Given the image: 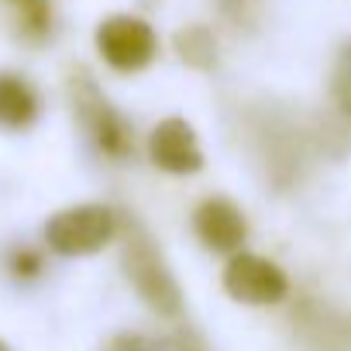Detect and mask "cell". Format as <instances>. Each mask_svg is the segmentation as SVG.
I'll list each match as a JSON object with an SVG mask.
<instances>
[{
    "mask_svg": "<svg viewBox=\"0 0 351 351\" xmlns=\"http://www.w3.org/2000/svg\"><path fill=\"white\" fill-rule=\"evenodd\" d=\"M11 272L21 276V279L38 276V272H42V258H38V252H32V248H18V252L11 255Z\"/></svg>",
    "mask_w": 351,
    "mask_h": 351,
    "instance_id": "cell-12",
    "label": "cell"
},
{
    "mask_svg": "<svg viewBox=\"0 0 351 351\" xmlns=\"http://www.w3.org/2000/svg\"><path fill=\"white\" fill-rule=\"evenodd\" d=\"M193 231L210 252H238L248 238L245 214L228 197H207L193 214Z\"/></svg>",
    "mask_w": 351,
    "mask_h": 351,
    "instance_id": "cell-7",
    "label": "cell"
},
{
    "mask_svg": "<svg viewBox=\"0 0 351 351\" xmlns=\"http://www.w3.org/2000/svg\"><path fill=\"white\" fill-rule=\"evenodd\" d=\"M97 52L117 73H141L158 56V38L148 21L134 14H110L97 28Z\"/></svg>",
    "mask_w": 351,
    "mask_h": 351,
    "instance_id": "cell-4",
    "label": "cell"
},
{
    "mask_svg": "<svg viewBox=\"0 0 351 351\" xmlns=\"http://www.w3.org/2000/svg\"><path fill=\"white\" fill-rule=\"evenodd\" d=\"M176 52H180L183 62H190L197 69H207L217 59V42L204 25H190V28H183L180 35H176Z\"/></svg>",
    "mask_w": 351,
    "mask_h": 351,
    "instance_id": "cell-10",
    "label": "cell"
},
{
    "mask_svg": "<svg viewBox=\"0 0 351 351\" xmlns=\"http://www.w3.org/2000/svg\"><path fill=\"white\" fill-rule=\"evenodd\" d=\"M42 114V97L35 83L14 69H0V128L28 131Z\"/></svg>",
    "mask_w": 351,
    "mask_h": 351,
    "instance_id": "cell-8",
    "label": "cell"
},
{
    "mask_svg": "<svg viewBox=\"0 0 351 351\" xmlns=\"http://www.w3.org/2000/svg\"><path fill=\"white\" fill-rule=\"evenodd\" d=\"M69 97H73L76 117H80L83 131L93 138V145L110 158H128L131 155V128L114 110V104L100 93V86L93 83L90 73L76 69L69 76Z\"/></svg>",
    "mask_w": 351,
    "mask_h": 351,
    "instance_id": "cell-3",
    "label": "cell"
},
{
    "mask_svg": "<svg viewBox=\"0 0 351 351\" xmlns=\"http://www.w3.org/2000/svg\"><path fill=\"white\" fill-rule=\"evenodd\" d=\"M104 351H152V348H148V344H145L138 334H117V337H114V341H110Z\"/></svg>",
    "mask_w": 351,
    "mask_h": 351,
    "instance_id": "cell-13",
    "label": "cell"
},
{
    "mask_svg": "<svg viewBox=\"0 0 351 351\" xmlns=\"http://www.w3.org/2000/svg\"><path fill=\"white\" fill-rule=\"evenodd\" d=\"M14 28L28 38V42H42L52 28V0H4Z\"/></svg>",
    "mask_w": 351,
    "mask_h": 351,
    "instance_id": "cell-9",
    "label": "cell"
},
{
    "mask_svg": "<svg viewBox=\"0 0 351 351\" xmlns=\"http://www.w3.org/2000/svg\"><path fill=\"white\" fill-rule=\"evenodd\" d=\"M117 224L121 221L107 204H76L45 221V241L52 252L80 258L110 245L117 234Z\"/></svg>",
    "mask_w": 351,
    "mask_h": 351,
    "instance_id": "cell-2",
    "label": "cell"
},
{
    "mask_svg": "<svg viewBox=\"0 0 351 351\" xmlns=\"http://www.w3.org/2000/svg\"><path fill=\"white\" fill-rule=\"evenodd\" d=\"M0 351H11V348H8V344H4V341H0Z\"/></svg>",
    "mask_w": 351,
    "mask_h": 351,
    "instance_id": "cell-14",
    "label": "cell"
},
{
    "mask_svg": "<svg viewBox=\"0 0 351 351\" xmlns=\"http://www.w3.org/2000/svg\"><path fill=\"white\" fill-rule=\"evenodd\" d=\"M224 289L228 296H234L238 303H252V306H269L279 303L289 289L286 272L252 252H234L228 269H224Z\"/></svg>",
    "mask_w": 351,
    "mask_h": 351,
    "instance_id": "cell-5",
    "label": "cell"
},
{
    "mask_svg": "<svg viewBox=\"0 0 351 351\" xmlns=\"http://www.w3.org/2000/svg\"><path fill=\"white\" fill-rule=\"evenodd\" d=\"M327 93H330L334 114H337L344 124H351V42H348V45L337 52V59H334Z\"/></svg>",
    "mask_w": 351,
    "mask_h": 351,
    "instance_id": "cell-11",
    "label": "cell"
},
{
    "mask_svg": "<svg viewBox=\"0 0 351 351\" xmlns=\"http://www.w3.org/2000/svg\"><path fill=\"white\" fill-rule=\"evenodd\" d=\"M124 272H128L134 293L145 300V306L155 310L158 317H176L183 310L180 282H176V276L169 272L158 245L134 221L124 228Z\"/></svg>",
    "mask_w": 351,
    "mask_h": 351,
    "instance_id": "cell-1",
    "label": "cell"
},
{
    "mask_svg": "<svg viewBox=\"0 0 351 351\" xmlns=\"http://www.w3.org/2000/svg\"><path fill=\"white\" fill-rule=\"evenodd\" d=\"M148 155L162 172L172 176H193L204 169V148L193 124H186L183 117H165L155 124V131L148 134Z\"/></svg>",
    "mask_w": 351,
    "mask_h": 351,
    "instance_id": "cell-6",
    "label": "cell"
}]
</instances>
